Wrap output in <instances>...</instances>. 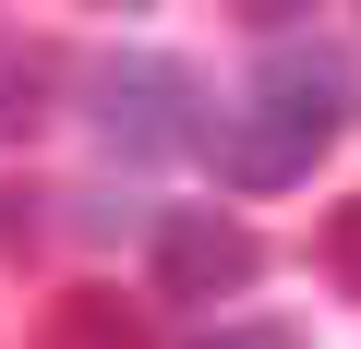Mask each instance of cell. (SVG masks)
Here are the masks:
<instances>
[{
  "mask_svg": "<svg viewBox=\"0 0 361 349\" xmlns=\"http://www.w3.org/2000/svg\"><path fill=\"white\" fill-rule=\"evenodd\" d=\"M49 349H145V313H121L109 289H73L49 313Z\"/></svg>",
  "mask_w": 361,
  "mask_h": 349,
  "instance_id": "277c9868",
  "label": "cell"
},
{
  "mask_svg": "<svg viewBox=\"0 0 361 349\" xmlns=\"http://www.w3.org/2000/svg\"><path fill=\"white\" fill-rule=\"evenodd\" d=\"M13 241H37V193H0V253Z\"/></svg>",
  "mask_w": 361,
  "mask_h": 349,
  "instance_id": "ba28073f",
  "label": "cell"
},
{
  "mask_svg": "<svg viewBox=\"0 0 361 349\" xmlns=\"http://www.w3.org/2000/svg\"><path fill=\"white\" fill-rule=\"evenodd\" d=\"M349 109H361V85H349V61H337L325 37H265L241 109L205 121L217 181H229V193H277V181H301V169L349 133Z\"/></svg>",
  "mask_w": 361,
  "mask_h": 349,
  "instance_id": "6da1fadb",
  "label": "cell"
},
{
  "mask_svg": "<svg viewBox=\"0 0 361 349\" xmlns=\"http://www.w3.org/2000/svg\"><path fill=\"white\" fill-rule=\"evenodd\" d=\"M325 265H337V289H361V193L325 217Z\"/></svg>",
  "mask_w": 361,
  "mask_h": 349,
  "instance_id": "8992f818",
  "label": "cell"
},
{
  "mask_svg": "<svg viewBox=\"0 0 361 349\" xmlns=\"http://www.w3.org/2000/svg\"><path fill=\"white\" fill-rule=\"evenodd\" d=\"M253 277H265V241H253L241 217H217V205L157 217V289H169V301H241Z\"/></svg>",
  "mask_w": 361,
  "mask_h": 349,
  "instance_id": "3957f363",
  "label": "cell"
},
{
  "mask_svg": "<svg viewBox=\"0 0 361 349\" xmlns=\"http://www.w3.org/2000/svg\"><path fill=\"white\" fill-rule=\"evenodd\" d=\"M37 121H49V49L0 37V145H25Z\"/></svg>",
  "mask_w": 361,
  "mask_h": 349,
  "instance_id": "5b68a950",
  "label": "cell"
},
{
  "mask_svg": "<svg viewBox=\"0 0 361 349\" xmlns=\"http://www.w3.org/2000/svg\"><path fill=\"white\" fill-rule=\"evenodd\" d=\"M193 349H301V325H205Z\"/></svg>",
  "mask_w": 361,
  "mask_h": 349,
  "instance_id": "52a82bcc",
  "label": "cell"
},
{
  "mask_svg": "<svg viewBox=\"0 0 361 349\" xmlns=\"http://www.w3.org/2000/svg\"><path fill=\"white\" fill-rule=\"evenodd\" d=\"M85 121H97L109 157L157 169V157H193V145H205V85L180 73L169 49H109V61L85 73Z\"/></svg>",
  "mask_w": 361,
  "mask_h": 349,
  "instance_id": "7a4b0ae2",
  "label": "cell"
}]
</instances>
